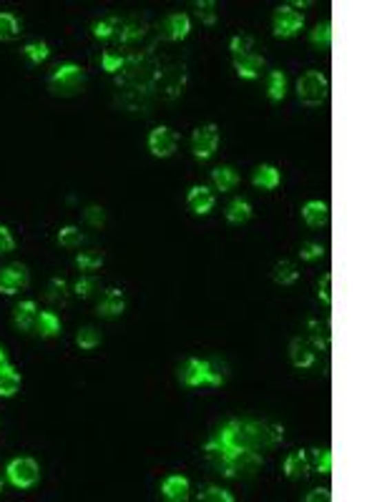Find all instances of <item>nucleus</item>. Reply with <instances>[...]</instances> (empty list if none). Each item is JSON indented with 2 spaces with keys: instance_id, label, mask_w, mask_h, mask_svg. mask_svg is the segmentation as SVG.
Here are the masks:
<instances>
[{
  "instance_id": "obj_9",
  "label": "nucleus",
  "mask_w": 377,
  "mask_h": 502,
  "mask_svg": "<svg viewBox=\"0 0 377 502\" xmlns=\"http://www.w3.org/2000/svg\"><path fill=\"white\" fill-rule=\"evenodd\" d=\"M30 282V274L23 264H10L6 269H0V294H18L21 289H26Z\"/></svg>"
},
{
  "instance_id": "obj_4",
  "label": "nucleus",
  "mask_w": 377,
  "mask_h": 502,
  "mask_svg": "<svg viewBox=\"0 0 377 502\" xmlns=\"http://www.w3.org/2000/svg\"><path fill=\"white\" fill-rule=\"evenodd\" d=\"M329 93V78L322 71H307L297 81V96L299 101L309 108H317L327 101Z\"/></svg>"
},
{
  "instance_id": "obj_22",
  "label": "nucleus",
  "mask_w": 377,
  "mask_h": 502,
  "mask_svg": "<svg viewBox=\"0 0 377 502\" xmlns=\"http://www.w3.org/2000/svg\"><path fill=\"white\" fill-rule=\"evenodd\" d=\"M212 181H214V186H216V191L227 194L239 184V174H236L232 166H216V169L212 171Z\"/></svg>"
},
{
  "instance_id": "obj_27",
  "label": "nucleus",
  "mask_w": 377,
  "mask_h": 502,
  "mask_svg": "<svg viewBox=\"0 0 377 502\" xmlns=\"http://www.w3.org/2000/svg\"><path fill=\"white\" fill-rule=\"evenodd\" d=\"M307 462H309V470L320 474H329L332 472V452L329 450H309L307 452Z\"/></svg>"
},
{
  "instance_id": "obj_47",
  "label": "nucleus",
  "mask_w": 377,
  "mask_h": 502,
  "mask_svg": "<svg viewBox=\"0 0 377 502\" xmlns=\"http://www.w3.org/2000/svg\"><path fill=\"white\" fill-rule=\"evenodd\" d=\"M320 299L327 306H332V274H325L320 282Z\"/></svg>"
},
{
  "instance_id": "obj_43",
  "label": "nucleus",
  "mask_w": 377,
  "mask_h": 502,
  "mask_svg": "<svg viewBox=\"0 0 377 502\" xmlns=\"http://www.w3.org/2000/svg\"><path fill=\"white\" fill-rule=\"evenodd\" d=\"M196 13H199L204 25H216V3L214 0H199L196 3Z\"/></svg>"
},
{
  "instance_id": "obj_23",
  "label": "nucleus",
  "mask_w": 377,
  "mask_h": 502,
  "mask_svg": "<svg viewBox=\"0 0 377 502\" xmlns=\"http://www.w3.org/2000/svg\"><path fill=\"white\" fill-rule=\"evenodd\" d=\"M18 389H21V375H18V369L13 364H8V367L0 369V397H15L18 395Z\"/></svg>"
},
{
  "instance_id": "obj_16",
  "label": "nucleus",
  "mask_w": 377,
  "mask_h": 502,
  "mask_svg": "<svg viewBox=\"0 0 377 502\" xmlns=\"http://www.w3.org/2000/svg\"><path fill=\"white\" fill-rule=\"evenodd\" d=\"M126 311V299H123L121 289H106L103 299L99 302V314L101 317H121Z\"/></svg>"
},
{
  "instance_id": "obj_51",
  "label": "nucleus",
  "mask_w": 377,
  "mask_h": 502,
  "mask_svg": "<svg viewBox=\"0 0 377 502\" xmlns=\"http://www.w3.org/2000/svg\"><path fill=\"white\" fill-rule=\"evenodd\" d=\"M0 492H3V480H0Z\"/></svg>"
},
{
  "instance_id": "obj_28",
  "label": "nucleus",
  "mask_w": 377,
  "mask_h": 502,
  "mask_svg": "<svg viewBox=\"0 0 377 502\" xmlns=\"http://www.w3.org/2000/svg\"><path fill=\"white\" fill-rule=\"evenodd\" d=\"M267 96H269V101H274V103L285 101V96H287V76L282 71H272L269 76H267Z\"/></svg>"
},
{
  "instance_id": "obj_21",
  "label": "nucleus",
  "mask_w": 377,
  "mask_h": 502,
  "mask_svg": "<svg viewBox=\"0 0 377 502\" xmlns=\"http://www.w3.org/2000/svg\"><path fill=\"white\" fill-rule=\"evenodd\" d=\"M309 472V462H307V452L305 450H294L289 457L285 460V474L289 480H299Z\"/></svg>"
},
{
  "instance_id": "obj_19",
  "label": "nucleus",
  "mask_w": 377,
  "mask_h": 502,
  "mask_svg": "<svg viewBox=\"0 0 377 502\" xmlns=\"http://www.w3.org/2000/svg\"><path fill=\"white\" fill-rule=\"evenodd\" d=\"M146 30H149L146 21H141V18H128V21L121 23V28H119V41H121V45H131V43L141 41L146 36Z\"/></svg>"
},
{
  "instance_id": "obj_11",
  "label": "nucleus",
  "mask_w": 377,
  "mask_h": 502,
  "mask_svg": "<svg viewBox=\"0 0 377 502\" xmlns=\"http://www.w3.org/2000/svg\"><path fill=\"white\" fill-rule=\"evenodd\" d=\"M214 204H216V198H214V194L209 191L207 186H192L189 194H186V206H189L196 216H207V213L214 209Z\"/></svg>"
},
{
  "instance_id": "obj_17",
  "label": "nucleus",
  "mask_w": 377,
  "mask_h": 502,
  "mask_svg": "<svg viewBox=\"0 0 377 502\" xmlns=\"http://www.w3.org/2000/svg\"><path fill=\"white\" fill-rule=\"evenodd\" d=\"M234 68H236V76L244 78V81H254L259 78L264 68V58L256 56V53H249V56L244 58H234Z\"/></svg>"
},
{
  "instance_id": "obj_34",
  "label": "nucleus",
  "mask_w": 377,
  "mask_h": 502,
  "mask_svg": "<svg viewBox=\"0 0 377 502\" xmlns=\"http://www.w3.org/2000/svg\"><path fill=\"white\" fill-rule=\"evenodd\" d=\"M21 33V21L13 13H0V41H13Z\"/></svg>"
},
{
  "instance_id": "obj_31",
  "label": "nucleus",
  "mask_w": 377,
  "mask_h": 502,
  "mask_svg": "<svg viewBox=\"0 0 377 502\" xmlns=\"http://www.w3.org/2000/svg\"><path fill=\"white\" fill-rule=\"evenodd\" d=\"M224 382H227V364H224L219 357L207 359V384L209 387H221Z\"/></svg>"
},
{
  "instance_id": "obj_49",
  "label": "nucleus",
  "mask_w": 377,
  "mask_h": 502,
  "mask_svg": "<svg viewBox=\"0 0 377 502\" xmlns=\"http://www.w3.org/2000/svg\"><path fill=\"white\" fill-rule=\"evenodd\" d=\"M305 500L307 502H329L332 500V492H329L327 488H317V490H312V492H307Z\"/></svg>"
},
{
  "instance_id": "obj_3",
  "label": "nucleus",
  "mask_w": 377,
  "mask_h": 502,
  "mask_svg": "<svg viewBox=\"0 0 377 502\" xmlns=\"http://www.w3.org/2000/svg\"><path fill=\"white\" fill-rule=\"evenodd\" d=\"M85 85V71L79 63H63L50 73L48 88L53 96H76L83 91Z\"/></svg>"
},
{
  "instance_id": "obj_13",
  "label": "nucleus",
  "mask_w": 377,
  "mask_h": 502,
  "mask_svg": "<svg viewBox=\"0 0 377 502\" xmlns=\"http://www.w3.org/2000/svg\"><path fill=\"white\" fill-rule=\"evenodd\" d=\"M189 480H186L184 474H169L164 482H161V495L166 497L169 502H184L189 500Z\"/></svg>"
},
{
  "instance_id": "obj_6",
  "label": "nucleus",
  "mask_w": 377,
  "mask_h": 502,
  "mask_svg": "<svg viewBox=\"0 0 377 502\" xmlns=\"http://www.w3.org/2000/svg\"><path fill=\"white\" fill-rule=\"evenodd\" d=\"M186 78H189V73H186V65H171V68H166V71H161V78H159V88H161V98L164 101H176L181 93H184L186 88Z\"/></svg>"
},
{
  "instance_id": "obj_37",
  "label": "nucleus",
  "mask_w": 377,
  "mask_h": 502,
  "mask_svg": "<svg viewBox=\"0 0 377 502\" xmlns=\"http://www.w3.org/2000/svg\"><path fill=\"white\" fill-rule=\"evenodd\" d=\"M76 344H79L83 352H91L101 344V334L93 329V326H83L79 334H76Z\"/></svg>"
},
{
  "instance_id": "obj_24",
  "label": "nucleus",
  "mask_w": 377,
  "mask_h": 502,
  "mask_svg": "<svg viewBox=\"0 0 377 502\" xmlns=\"http://www.w3.org/2000/svg\"><path fill=\"white\" fill-rule=\"evenodd\" d=\"M38 322V306L36 302H30V299H26V302H21V304L15 306V324L21 326L23 332H28L30 326Z\"/></svg>"
},
{
  "instance_id": "obj_36",
  "label": "nucleus",
  "mask_w": 377,
  "mask_h": 502,
  "mask_svg": "<svg viewBox=\"0 0 377 502\" xmlns=\"http://www.w3.org/2000/svg\"><path fill=\"white\" fill-rule=\"evenodd\" d=\"M58 244L65 249H76L83 244V233H81L79 227H63L58 231Z\"/></svg>"
},
{
  "instance_id": "obj_29",
  "label": "nucleus",
  "mask_w": 377,
  "mask_h": 502,
  "mask_svg": "<svg viewBox=\"0 0 377 502\" xmlns=\"http://www.w3.org/2000/svg\"><path fill=\"white\" fill-rule=\"evenodd\" d=\"M119 28H121V21L116 15H111V18H103V21L93 23L91 30L96 41H111V38L119 36Z\"/></svg>"
},
{
  "instance_id": "obj_25",
  "label": "nucleus",
  "mask_w": 377,
  "mask_h": 502,
  "mask_svg": "<svg viewBox=\"0 0 377 502\" xmlns=\"http://www.w3.org/2000/svg\"><path fill=\"white\" fill-rule=\"evenodd\" d=\"M249 219H252V204L249 201H244V198H234V201L227 206V221L229 224L242 227V224H247Z\"/></svg>"
},
{
  "instance_id": "obj_10",
  "label": "nucleus",
  "mask_w": 377,
  "mask_h": 502,
  "mask_svg": "<svg viewBox=\"0 0 377 502\" xmlns=\"http://www.w3.org/2000/svg\"><path fill=\"white\" fill-rule=\"evenodd\" d=\"M176 143H179L176 134L169 126H156L149 134V151L156 158H169V156L176 154Z\"/></svg>"
},
{
  "instance_id": "obj_33",
  "label": "nucleus",
  "mask_w": 377,
  "mask_h": 502,
  "mask_svg": "<svg viewBox=\"0 0 377 502\" xmlns=\"http://www.w3.org/2000/svg\"><path fill=\"white\" fill-rule=\"evenodd\" d=\"M297 279H299V271L292 262H287V259L285 262H277V266H274V282L282 284V286H289Z\"/></svg>"
},
{
  "instance_id": "obj_5",
  "label": "nucleus",
  "mask_w": 377,
  "mask_h": 502,
  "mask_svg": "<svg viewBox=\"0 0 377 502\" xmlns=\"http://www.w3.org/2000/svg\"><path fill=\"white\" fill-rule=\"evenodd\" d=\"M6 474L8 480H10V485H15V488L21 490H28L41 480V467H38V462L33 457H15V460L8 462Z\"/></svg>"
},
{
  "instance_id": "obj_42",
  "label": "nucleus",
  "mask_w": 377,
  "mask_h": 502,
  "mask_svg": "<svg viewBox=\"0 0 377 502\" xmlns=\"http://www.w3.org/2000/svg\"><path fill=\"white\" fill-rule=\"evenodd\" d=\"M123 63H126V58L123 56H116L111 50H103V53H101V68L106 73H121Z\"/></svg>"
},
{
  "instance_id": "obj_46",
  "label": "nucleus",
  "mask_w": 377,
  "mask_h": 502,
  "mask_svg": "<svg viewBox=\"0 0 377 502\" xmlns=\"http://www.w3.org/2000/svg\"><path fill=\"white\" fill-rule=\"evenodd\" d=\"M13 249H15V239H13V233H10V229L0 227V256L10 254Z\"/></svg>"
},
{
  "instance_id": "obj_44",
  "label": "nucleus",
  "mask_w": 377,
  "mask_h": 502,
  "mask_svg": "<svg viewBox=\"0 0 377 502\" xmlns=\"http://www.w3.org/2000/svg\"><path fill=\"white\" fill-rule=\"evenodd\" d=\"M299 256H302L305 262H314V259H322V256H325V247H322V244H317V241L302 244V249H299Z\"/></svg>"
},
{
  "instance_id": "obj_7",
  "label": "nucleus",
  "mask_w": 377,
  "mask_h": 502,
  "mask_svg": "<svg viewBox=\"0 0 377 502\" xmlns=\"http://www.w3.org/2000/svg\"><path fill=\"white\" fill-rule=\"evenodd\" d=\"M219 146V126L216 123H207V126H199L192 136V151L199 161H207L212 158L214 151Z\"/></svg>"
},
{
  "instance_id": "obj_45",
  "label": "nucleus",
  "mask_w": 377,
  "mask_h": 502,
  "mask_svg": "<svg viewBox=\"0 0 377 502\" xmlns=\"http://www.w3.org/2000/svg\"><path fill=\"white\" fill-rule=\"evenodd\" d=\"M83 216H85V221H88L91 227H103V221H106V213H103V209H101V206H88Z\"/></svg>"
},
{
  "instance_id": "obj_30",
  "label": "nucleus",
  "mask_w": 377,
  "mask_h": 502,
  "mask_svg": "<svg viewBox=\"0 0 377 502\" xmlns=\"http://www.w3.org/2000/svg\"><path fill=\"white\" fill-rule=\"evenodd\" d=\"M309 337H312V344L317 349H329V339H332V332H329V324L325 322H317V319H312L309 322Z\"/></svg>"
},
{
  "instance_id": "obj_2",
  "label": "nucleus",
  "mask_w": 377,
  "mask_h": 502,
  "mask_svg": "<svg viewBox=\"0 0 377 502\" xmlns=\"http://www.w3.org/2000/svg\"><path fill=\"white\" fill-rule=\"evenodd\" d=\"M159 78H161V65L156 56L146 50V53H134L126 58L121 73L116 76V83L126 88V96H141L146 98L154 88H156Z\"/></svg>"
},
{
  "instance_id": "obj_26",
  "label": "nucleus",
  "mask_w": 377,
  "mask_h": 502,
  "mask_svg": "<svg viewBox=\"0 0 377 502\" xmlns=\"http://www.w3.org/2000/svg\"><path fill=\"white\" fill-rule=\"evenodd\" d=\"M38 332L41 337L50 339V337H58L61 334V319H58L56 311H38Z\"/></svg>"
},
{
  "instance_id": "obj_35",
  "label": "nucleus",
  "mask_w": 377,
  "mask_h": 502,
  "mask_svg": "<svg viewBox=\"0 0 377 502\" xmlns=\"http://www.w3.org/2000/svg\"><path fill=\"white\" fill-rule=\"evenodd\" d=\"M309 41H312L317 48H329V45H332V23L329 21L320 23V25L309 33Z\"/></svg>"
},
{
  "instance_id": "obj_15",
  "label": "nucleus",
  "mask_w": 377,
  "mask_h": 502,
  "mask_svg": "<svg viewBox=\"0 0 377 502\" xmlns=\"http://www.w3.org/2000/svg\"><path fill=\"white\" fill-rule=\"evenodd\" d=\"M302 219H305L307 227L320 229L329 224V206L325 201H307L302 206Z\"/></svg>"
},
{
  "instance_id": "obj_12",
  "label": "nucleus",
  "mask_w": 377,
  "mask_h": 502,
  "mask_svg": "<svg viewBox=\"0 0 377 502\" xmlns=\"http://www.w3.org/2000/svg\"><path fill=\"white\" fill-rule=\"evenodd\" d=\"M192 33V18L186 13H171L164 21V38L166 41H184Z\"/></svg>"
},
{
  "instance_id": "obj_41",
  "label": "nucleus",
  "mask_w": 377,
  "mask_h": 502,
  "mask_svg": "<svg viewBox=\"0 0 377 502\" xmlns=\"http://www.w3.org/2000/svg\"><path fill=\"white\" fill-rule=\"evenodd\" d=\"M76 264H79V269H83V271L99 269L101 264H103V251H85V254H79L76 256Z\"/></svg>"
},
{
  "instance_id": "obj_14",
  "label": "nucleus",
  "mask_w": 377,
  "mask_h": 502,
  "mask_svg": "<svg viewBox=\"0 0 377 502\" xmlns=\"http://www.w3.org/2000/svg\"><path fill=\"white\" fill-rule=\"evenodd\" d=\"M181 382L186 387H201V384H207V359H192L184 362V367H181Z\"/></svg>"
},
{
  "instance_id": "obj_40",
  "label": "nucleus",
  "mask_w": 377,
  "mask_h": 502,
  "mask_svg": "<svg viewBox=\"0 0 377 502\" xmlns=\"http://www.w3.org/2000/svg\"><path fill=\"white\" fill-rule=\"evenodd\" d=\"M199 502H234V495L229 490H221L216 485H209L204 492H199Z\"/></svg>"
},
{
  "instance_id": "obj_39",
  "label": "nucleus",
  "mask_w": 377,
  "mask_h": 502,
  "mask_svg": "<svg viewBox=\"0 0 377 502\" xmlns=\"http://www.w3.org/2000/svg\"><path fill=\"white\" fill-rule=\"evenodd\" d=\"M45 297H48L53 304H65V299H68V284H65V279H53V282L48 284Z\"/></svg>"
},
{
  "instance_id": "obj_32",
  "label": "nucleus",
  "mask_w": 377,
  "mask_h": 502,
  "mask_svg": "<svg viewBox=\"0 0 377 502\" xmlns=\"http://www.w3.org/2000/svg\"><path fill=\"white\" fill-rule=\"evenodd\" d=\"M23 56L28 58L30 63L33 65H41L45 58L50 56V48H48V43H41V41H33V43H26L23 45Z\"/></svg>"
},
{
  "instance_id": "obj_20",
  "label": "nucleus",
  "mask_w": 377,
  "mask_h": 502,
  "mask_svg": "<svg viewBox=\"0 0 377 502\" xmlns=\"http://www.w3.org/2000/svg\"><path fill=\"white\" fill-rule=\"evenodd\" d=\"M254 186L256 189H264V191H274L279 184H282V174H279L274 166H269V163H262V166H256L254 171Z\"/></svg>"
},
{
  "instance_id": "obj_18",
  "label": "nucleus",
  "mask_w": 377,
  "mask_h": 502,
  "mask_svg": "<svg viewBox=\"0 0 377 502\" xmlns=\"http://www.w3.org/2000/svg\"><path fill=\"white\" fill-rule=\"evenodd\" d=\"M289 359L297 369H309L314 364V349L309 342L305 339H294L289 344Z\"/></svg>"
},
{
  "instance_id": "obj_8",
  "label": "nucleus",
  "mask_w": 377,
  "mask_h": 502,
  "mask_svg": "<svg viewBox=\"0 0 377 502\" xmlns=\"http://www.w3.org/2000/svg\"><path fill=\"white\" fill-rule=\"evenodd\" d=\"M305 25L302 13H297L292 6H279L274 13V36L277 38H292L297 36Z\"/></svg>"
},
{
  "instance_id": "obj_1",
  "label": "nucleus",
  "mask_w": 377,
  "mask_h": 502,
  "mask_svg": "<svg viewBox=\"0 0 377 502\" xmlns=\"http://www.w3.org/2000/svg\"><path fill=\"white\" fill-rule=\"evenodd\" d=\"M285 439V427L259 419H229L204 445L209 462L224 477L254 474L262 467V450H272Z\"/></svg>"
},
{
  "instance_id": "obj_48",
  "label": "nucleus",
  "mask_w": 377,
  "mask_h": 502,
  "mask_svg": "<svg viewBox=\"0 0 377 502\" xmlns=\"http://www.w3.org/2000/svg\"><path fill=\"white\" fill-rule=\"evenodd\" d=\"M73 289H76V294H79V297H88V294L96 289V279H93V276H81Z\"/></svg>"
},
{
  "instance_id": "obj_38",
  "label": "nucleus",
  "mask_w": 377,
  "mask_h": 502,
  "mask_svg": "<svg viewBox=\"0 0 377 502\" xmlns=\"http://www.w3.org/2000/svg\"><path fill=\"white\" fill-rule=\"evenodd\" d=\"M229 50H232V56L234 58H244L254 53V38L252 36H234L232 43H229Z\"/></svg>"
},
{
  "instance_id": "obj_50",
  "label": "nucleus",
  "mask_w": 377,
  "mask_h": 502,
  "mask_svg": "<svg viewBox=\"0 0 377 502\" xmlns=\"http://www.w3.org/2000/svg\"><path fill=\"white\" fill-rule=\"evenodd\" d=\"M8 364H10V362H8V354H6V349L0 347V369H3V367H8Z\"/></svg>"
}]
</instances>
